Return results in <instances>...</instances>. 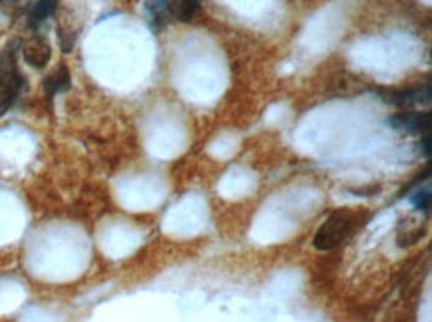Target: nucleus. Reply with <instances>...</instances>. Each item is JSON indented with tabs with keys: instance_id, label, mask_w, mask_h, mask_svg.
<instances>
[{
	"instance_id": "2",
	"label": "nucleus",
	"mask_w": 432,
	"mask_h": 322,
	"mask_svg": "<svg viewBox=\"0 0 432 322\" xmlns=\"http://www.w3.org/2000/svg\"><path fill=\"white\" fill-rule=\"evenodd\" d=\"M389 124L397 130L402 132H411V134H424V132H431L432 125V115L419 114V112H402V114L392 115L389 120Z\"/></svg>"
},
{
	"instance_id": "5",
	"label": "nucleus",
	"mask_w": 432,
	"mask_h": 322,
	"mask_svg": "<svg viewBox=\"0 0 432 322\" xmlns=\"http://www.w3.org/2000/svg\"><path fill=\"white\" fill-rule=\"evenodd\" d=\"M48 58H50V48L44 42H32L30 46H26V50H24V60L36 68L44 66L48 62Z\"/></svg>"
},
{
	"instance_id": "8",
	"label": "nucleus",
	"mask_w": 432,
	"mask_h": 322,
	"mask_svg": "<svg viewBox=\"0 0 432 322\" xmlns=\"http://www.w3.org/2000/svg\"><path fill=\"white\" fill-rule=\"evenodd\" d=\"M200 11V0H179L176 14L181 22L193 21V16Z\"/></svg>"
},
{
	"instance_id": "9",
	"label": "nucleus",
	"mask_w": 432,
	"mask_h": 322,
	"mask_svg": "<svg viewBox=\"0 0 432 322\" xmlns=\"http://www.w3.org/2000/svg\"><path fill=\"white\" fill-rule=\"evenodd\" d=\"M412 203L421 209V211H428V207H431V189H419V191L412 195Z\"/></svg>"
},
{
	"instance_id": "7",
	"label": "nucleus",
	"mask_w": 432,
	"mask_h": 322,
	"mask_svg": "<svg viewBox=\"0 0 432 322\" xmlns=\"http://www.w3.org/2000/svg\"><path fill=\"white\" fill-rule=\"evenodd\" d=\"M68 82H70L68 70H66L64 66H60L58 72L52 74V76L46 80V90H48V94L52 96L56 94V92H60V90H66V88H68Z\"/></svg>"
},
{
	"instance_id": "3",
	"label": "nucleus",
	"mask_w": 432,
	"mask_h": 322,
	"mask_svg": "<svg viewBox=\"0 0 432 322\" xmlns=\"http://www.w3.org/2000/svg\"><path fill=\"white\" fill-rule=\"evenodd\" d=\"M387 102L401 108H409L414 104H431V86L424 88H411V90H401V92H390Z\"/></svg>"
},
{
	"instance_id": "10",
	"label": "nucleus",
	"mask_w": 432,
	"mask_h": 322,
	"mask_svg": "<svg viewBox=\"0 0 432 322\" xmlns=\"http://www.w3.org/2000/svg\"><path fill=\"white\" fill-rule=\"evenodd\" d=\"M148 11L154 14V16H161L169 11L168 0H148Z\"/></svg>"
},
{
	"instance_id": "11",
	"label": "nucleus",
	"mask_w": 432,
	"mask_h": 322,
	"mask_svg": "<svg viewBox=\"0 0 432 322\" xmlns=\"http://www.w3.org/2000/svg\"><path fill=\"white\" fill-rule=\"evenodd\" d=\"M421 146H422V154H424V157H428V159H431L432 157V132H424Z\"/></svg>"
},
{
	"instance_id": "4",
	"label": "nucleus",
	"mask_w": 432,
	"mask_h": 322,
	"mask_svg": "<svg viewBox=\"0 0 432 322\" xmlns=\"http://www.w3.org/2000/svg\"><path fill=\"white\" fill-rule=\"evenodd\" d=\"M16 88H18V78L12 76H4L0 80V117L11 110L14 96H16Z\"/></svg>"
},
{
	"instance_id": "6",
	"label": "nucleus",
	"mask_w": 432,
	"mask_h": 322,
	"mask_svg": "<svg viewBox=\"0 0 432 322\" xmlns=\"http://www.w3.org/2000/svg\"><path fill=\"white\" fill-rule=\"evenodd\" d=\"M58 6V0H38L34 4V8L30 11V22L32 24H38V22L50 18Z\"/></svg>"
},
{
	"instance_id": "1",
	"label": "nucleus",
	"mask_w": 432,
	"mask_h": 322,
	"mask_svg": "<svg viewBox=\"0 0 432 322\" xmlns=\"http://www.w3.org/2000/svg\"><path fill=\"white\" fill-rule=\"evenodd\" d=\"M353 227H355V213H351L347 209L335 211L315 235V247L319 251L335 249L339 243H343V239H347L351 235Z\"/></svg>"
}]
</instances>
